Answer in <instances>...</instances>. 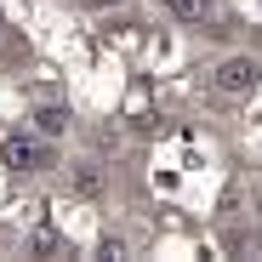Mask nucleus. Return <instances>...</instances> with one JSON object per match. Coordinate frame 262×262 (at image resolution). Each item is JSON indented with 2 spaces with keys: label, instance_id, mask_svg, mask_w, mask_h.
Instances as JSON below:
<instances>
[{
  "label": "nucleus",
  "instance_id": "nucleus-5",
  "mask_svg": "<svg viewBox=\"0 0 262 262\" xmlns=\"http://www.w3.org/2000/svg\"><path fill=\"white\" fill-rule=\"evenodd\" d=\"M34 131H40V137H69V108L63 103H46V108H34Z\"/></svg>",
  "mask_w": 262,
  "mask_h": 262
},
{
  "label": "nucleus",
  "instance_id": "nucleus-6",
  "mask_svg": "<svg viewBox=\"0 0 262 262\" xmlns=\"http://www.w3.org/2000/svg\"><path fill=\"white\" fill-rule=\"evenodd\" d=\"M92 6H103V12H108V6H120V0H92Z\"/></svg>",
  "mask_w": 262,
  "mask_h": 262
},
{
  "label": "nucleus",
  "instance_id": "nucleus-1",
  "mask_svg": "<svg viewBox=\"0 0 262 262\" xmlns=\"http://www.w3.org/2000/svg\"><path fill=\"white\" fill-rule=\"evenodd\" d=\"M256 85H262V57L234 52V57H223V63L205 74V97H216V103H245Z\"/></svg>",
  "mask_w": 262,
  "mask_h": 262
},
{
  "label": "nucleus",
  "instance_id": "nucleus-7",
  "mask_svg": "<svg viewBox=\"0 0 262 262\" xmlns=\"http://www.w3.org/2000/svg\"><path fill=\"white\" fill-rule=\"evenodd\" d=\"M0 52H6V23H0Z\"/></svg>",
  "mask_w": 262,
  "mask_h": 262
},
{
  "label": "nucleus",
  "instance_id": "nucleus-4",
  "mask_svg": "<svg viewBox=\"0 0 262 262\" xmlns=\"http://www.w3.org/2000/svg\"><path fill=\"white\" fill-rule=\"evenodd\" d=\"M171 23H211L216 17V0H160Z\"/></svg>",
  "mask_w": 262,
  "mask_h": 262
},
{
  "label": "nucleus",
  "instance_id": "nucleus-3",
  "mask_svg": "<svg viewBox=\"0 0 262 262\" xmlns=\"http://www.w3.org/2000/svg\"><path fill=\"white\" fill-rule=\"evenodd\" d=\"M69 183H74L80 200H97V194L108 188V177H103V165H97V160H74V165H69Z\"/></svg>",
  "mask_w": 262,
  "mask_h": 262
},
{
  "label": "nucleus",
  "instance_id": "nucleus-2",
  "mask_svg": "<svg viewBox=\"0 0 262 262\" xmlns=\"http://www.w3.org/2000/svg\"><path fill=\"white\" fill-rule=\"evenodd\" d=\"M52 137H40V131L29 125V131H12L6 143H0V154H6V165L12 171H46L52 165V148H46Z\"/></svg>",
  "mask_w": 262,
  "mask_h": 262
}]
</instances>
